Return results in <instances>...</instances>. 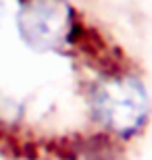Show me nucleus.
Returning <instances> with one entry per match:
<instances>
[{"mask_svg": "<svg viewBox=\"0 0 152 160\" xmlns=\"http://www.w3.org/2000/svg\"><path fill=\"white\" fill-rule=\"evenodd\" d=\"M98 121L121 139L138 135L148 121V96L134 75H119L102 81L92 94Z\"/></svg>", "mask_w": 152, "mask_h": 160, "instance_id": "1", "label": "nucleus"}, {"mask_svg": "<svg viewBox=\"0 0 152 160\" xmlns=\"http://www.w3.org/2000/svg\"><path fill=\"white\" fill-rule=\"evenodd\" d=\"M17 31L35 52L59 50L81 31L67 0H19Z\"/></svg>", "mask_w": 152, "mask_h": 160, "instance_id": "2", "label": "nucleus"}, {"mask_svg": "<svg viewBox=\"0 0 152 160\" xmlns=\"http://www.w3.org/2000/svg\"><path fill=\"white\" fill-rule=\"evenodd\" d=\"M2 17H4V4L0 2V21H2Z\"/></svg>", "mask_w": 152, "mask_h": 160, "instance_id": "3", "label": "nucleus"}]
</instances>
